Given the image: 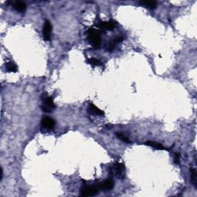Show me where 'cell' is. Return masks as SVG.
I'll return each mask as SVG.
<instances>
[{"instance_id":"cell-1","label":"cell","mask_w":197,"mask_h":197,"mask_svg":"<svg viewBox=\"0 0 197 197\" xmlns=\"http://www.w3.org/2000/svg\"><path fill=\"white\" fill-rule=\"evenodd\" d=\"M88 39L94 49H98L101 45V34L98 30L91 28L88 30Z\"/></svg>"},{"instance_id":"cell-2","label":"cell","mask_w":197,"mask_h":197,"mask_svg":"<svg viewBox=\"0 0 197 197\" xmlns=\"http://www.w3.org/2000/svg\"><path fill=\"white\" fill-rule=\"evenodd\" d=\"M43 111L46 112H53V109L56 108L54 102H53V98L51 96H45L43 99V104L41 106Z\"/></svg>"},{"instance_id":"cell-3","label":"cell","mask_w":197,"mask_h":197,"mask_svg":"<svg viewBox=\"0 0 197 197\" xmlns=\"http://www.w3.org/2000/svg\"><path fill=\"white\" fill-rule=\"evenodd\" d=\"M98 192V188L95 186H85L81 190V195L82 196H92L96 195Z\"/></svg>"},{"instance_id":"cell-4","label":"cell","mask_w":197,"mask_h":197,"mask_svg":"<svg viewBox=\"0 0 197 197\" xmlns=\"http://www.w3.org/2000/svg\"><path fill=\"white\" fill-rule=\"evenodd\" d=\"M43 38L46 41H49L52 34V25L49 20H46L43 26Z\"/></svg>"},{"instance_id":"cell-5","label":"cell","mask_w":197,"mask_h":197,"mask_svg":"<svg viewBox=\"0 0 197 197\" xmlns=\"http://www.w3.org/2000/svg\"><path fill=\"white\" fill-rule=\"evenodd\" d=\"M55 124H56V123H55L54 119L49 116H44L41 121L42 127L47 130H52V129L54 128Z\"/></svg>"},{"instance_id":"cell-6","label":"cell","mask_w":197,"mask_h":197,"mask_svg":"<svg viewBox=\"0 0 197 197\" xmlns=\"http://www.w3.org/2000/svg\"><path fill=\"white\" fill-rule=\"evenodd\" d=\"M122 40H123V38H122V37H119V36H118V37H117L116 36L115 39H113L112 40H111V41L109 42L106 45L107 51L108 52L113 51L114 49H115L117 43H119V42H121Z\"/></svg>"},{"instance_id":"cell-7","label":"cell","mask_w":197,"mask_h":197,"mask_svg":"<svg viewBox=\"0 0 197 197\" xmlns=\"http://www.w3.org/2000/svg\"><path fill=\"white\" fill-rule=\"evenodd\" d=\"M113 187L114 182L112 179H106L105 181H104V182H101V183L99 184V189L105 191L111 190V189H113Z\"/></svg>"},{"instance_id":"cell-8","label":"cell","mask_w":197,"mask_h":197,"mask_svg":"<svg viewBox=\"0 0 197 197\" xmlns=\"http://www.w3.org/2000/svg\"><path fill=\"white\" fill-rule=\"evenodd\" d=\"M88 111L90 114L94 116H104V112L102 111L101 109L98 108V107L95 106L94 104L90 103L89 105V108H88Z\"/></svg>"},{"instance_id":"cell-9","label":"cell","mask_w":197,"mask_h":197,"mask_svg":"<svg viewBox=\"0 0 197 197\" xmlns=\"http://www.w3.org/2000/svg\"><path fill=\"white\" fill-rule=\"evenodd\" d=\"M98 26L102 30H112L115 27V24L112 22H101Z\"/></svg>"},{"instance_id":"cell-10","label":"cell","mask_w":197,"mask_h":197,"mask_svg":"<svg viewBox=\"0 0 197 197\" xmlns=\"http://www.w3.org/2000/svg\"><path fill=\"white\" fill-rule=\"evenodd\" d=\"M5 70L8 72H16L18 71V68L17 66L12 61L7 62L5 64Z\"/></svg>"},{"instance_id":"cell-11","label":"cell","mask_w":197,"mask_h":197,"mask_svg":"<svg viewBox=\"0 0 197 197\" xmlns=\"http://www.w3.org/2000/svg\"><path fill=\"white\" fill-rule=\"evenodd\" d=\"M13 6L16 11L20 12H23L26 9V5L23 2H16Z\"/></svg>"},{"instance_id":"cell-12","label":"cell","mask_w":197,"mask_h":197,"mask_svg":"<svg viewBox=\"0 0 197 197\" xmlns=\"http://www.w3.org/2000/svg\"><path fill=\"white\" fill-rule=\"evenodd\" d=\"M115 169H116V174L118 175L119 176H123L124 172H125V167H124V165H123V163H116Z\"/></svg>"},{"instance_id":"cell-13","label":"cell","mask_w":197,"mask_h":197,"mask_svg":"<svg viewBox=\"0 0 197 197\" xmlns=\"http://www.w3.org/2000/svg\"><path fill=\"white\" fill-rule=\"evenodd\" d=\"M146 145L152 146V147L155 148L156 150H166V148H165L163 145L160 144V143H159L153 142V141H147L146 143Z\"/></svg>"},{"instance_id":"cell-14","label":"cell","mask_w":197,"mask_h":197,"mask_svg":"<svg viewBox=\"0 0 197 197\" xmlns=\"http://www.w3.org/2000/svg\"><path fill=\"white\" fill-rule=\"evenodd\" d=\"M140 5L146 7L150 9H153L156 7L157 2H140Z\"/></svg>"},{"instance_id":"cell-15","label":"cell","mask_w":197,"mask_h":197,"mask_svg":"<svg viewBox=\"0 0 197 197\" xmlns=\"http://www.w3.org/2000/svg\"><path fill=\"white\" fill-rule=\"evenodd\" d=\"M88 63L92 66H99L102 65L101 61L95 59V58H90V59H88Z\"/></svg>"},{"instance_id":"cell-16","label":"cell","mask_w":197,"mask_h":197,"mask_svg":"<svg viewBox=\"0 0 197 197\" xmlns=\"http://www.w3.org/2000/svg\"><path fill=\"white\" fill-rule=\"evenodd\" d=\"M116 135L117 138H119L120 140H122L123 142H124V143H130V139H129L128 137H126V136H125V135L123 134V133H116Z\"/></svg>"},{"instance_id":"cell-17","label":"cell","mask_w":197,"mask_h":197,"mask_svg":"<svg viewBox=\"0 0 197 197\" xmlns=\"http://www.w3.org/2000/svg\"><path fill=\"white\" fill-rule=\"evenodd\" d=\"M190 172H191V182H192L194 186L196 188V178H197L196 170H195V169H192L190 170Z\"/></svg>"},{"instance_id":"cell-18","label":"cell","mask_w":197,"mask_h":197,"mask_svg":"<svg viewBox=\"0 0 197 197\" xmlns=\"http://www.w3.org/2000/svg\"><path fill=\"white\" fill-rule=\"evenodd\" d=\"M174 162L176 164H179V162H180V155L179 153H176L174 156Z\"/></svg>"}]
</instances>
